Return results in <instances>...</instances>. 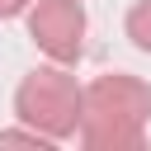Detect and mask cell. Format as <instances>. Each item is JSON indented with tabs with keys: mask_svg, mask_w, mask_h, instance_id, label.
<instances>
[{
	"mask_svg": "<svg viewBox=\"0 0 151 151\" xmlns=\"http://www.w3.org/2000/svg\"><path fill=\"white\" fill-rule=\"evenodd\" d=\"M80 94L85 85H76V76L66 66H38L19 80L14 90V118L28 123L33 132H42L47 142H71L80 127Z\"/></svg>",
	"mask_w": 151,
	"mask_h": 151,
	"instance_id": "2",
	"label": "cell"
},
{
	"mask_svg": "<svg viewBox=\"0 0 151 151\" xmlns=\"http://www.w3.org/2000/svg\"><path fill=\"white\" fill-rule=\"evenodd\" d=\"M28 38L57 66L80 61V52H85V9H80V0H33L28 5Z\"/></svg>",
	"mask_w": 151,
	"mask_h": 151,
	"instance_id": "3",
	"label": "cell"
},
{
	"mask_svg": "<svg viewBox=\"0 0 151 151\" xmlns=\"http://www.w3.org/2000/svg\"><path fill=\"white\" fill-rule=\"evenodd\" d=\"M123 28H127V38H132L137 52H151V0H137V5L127 9Z\"/></svg>",
	"mask_w": 151,
	"mask_h": 151,
	"instance_id": "4",
	"label": "cell"
},
{
	"mask_svg": "<svg viewBox=\"0 0 151 151\" xmlns=\"http://www.w3.org/2000/svg\"><path fill=\"white\" fill-rule=\"evenodd\" d=\"M28 5L33 0H0V19H19V14H28Z\"/></svg>",
	"mask_w": 151,
	"mask_h": 151,
	"instance_id": "5",
	"label": "cell"
},
{
	"mask_svg": "<svg viewBox=\"0 0 151 151\" xmlns=\"http://www.w3.org/2000/svg\"><path fill=\"white\" fill-rule=\"evenodd\" d=\"M151 118V85L127 71L94 76L80 94V146L90 151H137L146 142Z\"/></svg>",
	"mask_w": 151,
	"mask_h": 151,
	"instance_id": "1",
	"label": "cell"
}]
</instances>
